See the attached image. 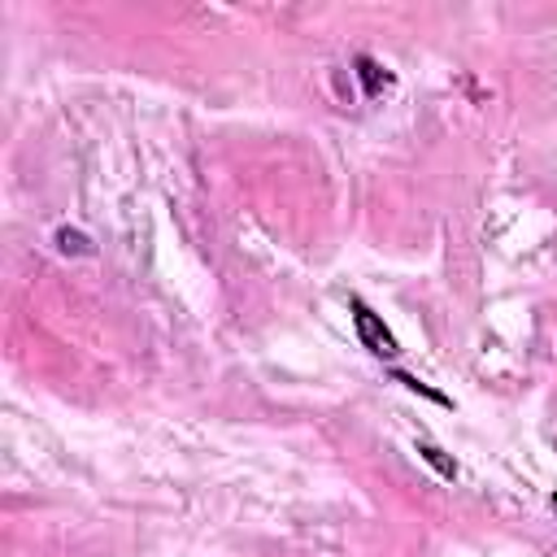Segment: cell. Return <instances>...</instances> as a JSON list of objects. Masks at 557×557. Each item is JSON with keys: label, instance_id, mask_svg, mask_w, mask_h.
Segmentation results:
<instances>
[{"label": "cell", "instance_id": "cell-1", "mask_svg": "<svg viewBox=\"0 0 557 557\" xmlns=\"http://www.w3.org/2000/svg\"><path fill=\"white\" fill-rule=\"evenodd\" d=\"M348 309H352V326H357V339L374 352V357H383V361H392L396 352H400V344H396V335L383 326V318L361 300V296H352L348 300Z\"/></svg>", "mask_w": 557, "mask_h": 557}, {"label": "cell", "instance_id": "cell-2", "mask_svg": "<svg viewBox=\"0 0 557 557\" xmlns=\"http://www.w3.org/2000/svg\"><path fill=\"white\" fill-rule=\"evenodd\" d=\"M352 65H357V78H361V87H366V96H370V100H374V96H383V91L392 87V74H387L374 57H357Z\"/></svg>", "mask_w": 557, "mask_h": 557}, {"label": "cell", "instance_id": "cell-3", "mask_svg": "<svg viewBox=\"0 0 557 557\" xmlns=\"http://www.w3.org/2000/svg\"><path fill=\"white\" fill-rule=\"evenodd\" d=\"M418 457H422V461H426V466H431L440 479H457V461H453V457H448L440 444H426V440H422V444H418Z\"/></svg>", "mask_w": 557, "mask_h": 557}, {"label": "cell", "instance_id": "cell-4", "mask_svg": "<svg viewBox=\"0 0 557 557\" xmlns=\"http://www.w3.org/2000/svg\"><path fill=\"white\" fill-rule=\"evenodd\" d=\"M57 248H61V252H91V244H87L78 231H70V226L57 231Z\"/></svg>", "mask_w": 557, "mask_h": 557}, {"label": "cell", "instance_id": "cell-5", "mask_svg": "<svg viewBox=\"0 0 557 557\" xmlns=\"http://www.w3.org/2000/svg\"><path fill=\"white\" fill-rule=\"evenodd\" d=\"M396 383H405V387H409V392H422V396H431V400H435V405H453V400H448V396H440V392H431V387H426V383H418V379H413V374H396Z\"/></svg>", "mask_w": 557, "mask_h": 557}, {"label": "cell", "instance_id": "cell-6", "mask_svg": "<svg viewBox=\"0 0 557 557\" xmlns=\"http://www.w3.org/2000/svg\"><path fill=\"white\" fill-rule=\"evenodd\" d=\"M553 509H557V492H553Z\"/></svg>", "mask_w": 557, "mask_h": 557}]
</instances>
